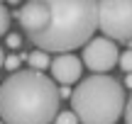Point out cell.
<instances>
[{"label": "cell", "mask_w": 132, "mask_h": 124, "mask_svg": "<svg viewBox=\"0 0 132 124\" xmlns=\"http://www.w3.org/2000/svg\"><path fill=\"white\" fill-rule=\"evenodd\" d=\"M59 88L37 71H17L0 85V119L5 124H52L59 115Z\"/></svg>", "instance_id": "1"}, {"label": "cell", "mask_w": 132, "mask_h": 124, "mask_svg": "<svg viewBox=\"0 0 132 124\" xmlns=\"http://www.w3.org/2000/svg\"><path fill=\"white\" fill-rule=\"evenodd\" d=\"M49 27L29 37L44 54H71V49L88 44L98 29V3L93 0H49Z\"/></svg>", "instance_id": "2"}, {"label": "cell", "mask_w": 132, "mask_h": 124, "mask_svg": "<svg viewBox=\"0 0 132 124\" xmlns=\"http://www.w3.org/2000/svg\"><path fill=\"white\" fill-rule=\"evenodd\" d=\"M125 105L122 85L110 76H90L71 92V112L81 124H115Z\"/></svg>", "instance_id": "3"}, {"label": "cell", "mask_w": 132, "mask_h": 124, "mask_svg": "<svg viewBox=\"0 0 132 124\" xmlns=\"http://www.w3.org/2000/svg\"><path fill=\"white\" fill-rule=\"evenodd\" d=\"M98 27L110 42H130L132 0H103V3H98Z\"/></svg>", "instance_id": "4"}, {"label": "cell", "mask_w": 132, "mask_h": 124, "mask_svg": "<svg viewBox=\"0 0 132 124\" xmlns=\"http://www.w3.org/2000/svg\"><path fill=\"white\" fill-rule=\"evenodd\" d=\"M118 61H120L118 46H115V42H110L105 37L90 39L83 49V66L88 71H93V76H105Z\"/></svg>", "instance_id": "5"}, {"label": "cell", "mask_w": 132, "mask_h": 124, "mask_svg": "<svg viewBox=\"0 0 132 124\" xmlns=\"http://www.w3.org/2000/svg\"><path fill=\"white\" fill-rule=\"evenodd\" d=\"M17 19L22 24V29L27 32V37L42 34L52 22V12H49V3L42 0H29L17 10Z\"/></svg>", "instance_id": "6"}, {"label": "cell", "mask_w": 132, "mask_h": 124, "mask_svg": "<svg viewBox=\"0 0 132 124\" xmlns=\"http://www.w3.org/2000/svg\"><path fill=\"white\" fill-rule=\"evenodd\" d=\"M49 71H52L54 80H59L61 85H71V83H76L81 78L83 63H81V58L73 56V54H59V56L52 58Z\"/></svg>", "instance_id": "7"}, {"label": "cell", "mask_w": 132, "mask_h": 124, "mask_svg": "<svg viewBox=\"0 0 132 124\" xmlns=\"http://www.w3.org/2000/svg\"><path fill=\"white\" fill-rule=\"evenodd\" d=\"M27 61H29V71H37V73H42L44 68H49V66H52V58H49V54L39 51V49H34V51L29 54V56H27Z\"/></svg>", "instance_id": "8"}, {"label": "cell", "mask_w": 132, "mask_h": 124, "mask_svg": "<svg viewBox=\"0 0 132 124\" xmlns=\"http://www.w3.org/2000/svg\"><path fill=\"white\" fill-rule=\"evenodd\" d=\"M54 124H81V122H78V117L69 110V112H59L56 119H54Z\"/></svg>", "instance_id": "9"}, {"label": "cell", "mask_w": 132, "mask_h": 124, "mask_svg": "<svg viewBox=\"0 0 132 124\" xmlns=\"http://www.w3.org/2000/svg\"><path fill=\"white\" fill-rule=\"evenodd\" d=\"M7 27H10V12H7V7L0 3V37L7 32Z\"/></svg>", "instance_id": "10"}, {"label": "cell", "mask_w": 132, "mask_h": 124, "mask_svg": "<svg viewBox=\"0 0 132 124\" xmlns=\"http://www.w3.org/2000/svg\"><path fill=\"white\" fill-rule=\"evenodd\" d=\"M120 68H122L125 73H132V49L120 54Z\"/></svg>", "instance_id": "11"}, {"label": "cell", "mask_w": 132, "mask_h": 124, "mask_svg": "<svg viewBox=\"0 0 132 124\" xmlns=\"http://www.w3.org/2000/svg\"><path fill=\"white\" fill-rule=\"evenodd\" d=\"M20 63H22V58H20L17 54H10V56H5V68H7V71H12V73H17V68H20Z\"/></svg>", "instance_id": "12"}, {"label": "cell", "mask_w": 132, "mask_h": 124, "mask_svg": "<svg viewBox=\"0 0 132 124\" xmlns=\"http://www.w3.org/2000/svg\"><path fill=\"white\" fill-rule=\"evenodd\" d=\"M7 46L10 49H20V44H22V39H20V34H7Z\"/></svg>", "instance_id": "13"}, {"label": "cell", "mask_w": 132, "mask_h": 124, "mask_svg": "<svg viewBox=\"0 0 132 124\" xmlns=\"http://www.w3.org/2000/svg\"><path fill=\"white\" fill-rule=\"evenodd\" d=\"M125 124H132V95H130L127 105H125Z\"/></svg>", "instance_id": "14"}, {"label": "cell", "mask_w": 132, "mask_h": 124, "mask_svg": "<svg viewBox=\"0 0 132 124\" xmlns=\"http://www.w3.org/2000/svg\"><path fill=\"white\" fill-rule=\"evenodd\" d=\"M71 92H73V90H69V88H61V90H59V97H71Z\"/></svg>", "instance_id": "15"}, {"label": "cell", "mask_w": 132, "mask_h": 124, "mask_svg": "<svg viewBox=\"0 0 132 124\" xmlns=\"http://www.w3.org/2000/svg\"><path fill=\"white\" fill-rule=\"evenodd\" d=\"M125 88H132V73H127V78H125Z\"/></svg>", "instance_id": "16"}, {"label": "cell", "mask_w": 132, "mask_h": 124, "mask_svg": "<svg viewBox=\"0 0 132 124\" xmlns=\"http://www.w3.org/2000/svg\"><path fill=\"white\" fill-rule=\"evenodd\" d=\"M5 66V56H3V49H0V68Z\"/></svg>", "instance_id": "17"}, {"label": "cell", "mask_w": 132, "mask_h": 124, "mask_svg": "<svg viewBox=\"0 0 132 124\" xmlns=\"http://www.w3.org/2000/svg\"><path fill=\"white\" fill-rule=\"evenodd\" d=\"M0 124H5V122H3V119H0Z\"/></svg>", "instance_id": "18"}]
</instances>
